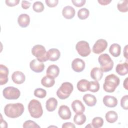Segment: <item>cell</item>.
I'll return each mask as SVG.
<instances>
[{"instance_id":"1","label":"cell","mask_w":128,"mask_h":128,"mask_svg":"<svg viewBox=\"0 0 128 128\" xmlns=\"http://www.w3.org/2000/svg\"><path fill=\"white\" fill-rule=\"evenodd\" d=\"M24 108L21 103L8 104L4 108V113L8 118H17L20 116L24 112Z\"/></svg>"},{"instance_id":"2","label":"cell","mask_w":128,"mask_h":128,"mask_svg":"<svg viewBox=\"0 0 128 128\" xmlns=\"http://www.w3.org/2000/svg\"><path fill=\"white\" fill-rule=\"evenodd\" d=\"M120 82V80L118 76L114 74H110L105 78L103 88L107 92H113L119 85Z\"/></svg>"},{"instance_id":"3","label":"cell","mask_w":128,"mask_h":128,"mask_svg":"<svg viewBox=\"0 0 128 128\" xmlns=\"http://www.w3.org/2000/svg\"><path fill=\"white\" fill-rule=\"evenodd\" d=\"M28 110L30 116L35 118H40L43 114L42 104L36 99H33L28 104Z\"/></svg>"},{"instance_id":"4","label":"cell","mask_w":128,"mask_h":128,"mask_svg":"<svg viewBox=\"0 0 128 128\" xmlns=\"http://www.w3.org/2000/svg\"><path fill=\"white\" fill-rule=\"evenodd\" d=\"M100 68L103 72H108L111 70L114 66V62L110 56L107 54H100L98 58Z\"/></svg>"},{"instance_id":"5","label":"cell","mask_w":128,"mask_h":128,"mask_svg":"<svg viewBox=\"0 0 128 128\" xmlns=\"http://www.w3.org/2000/svg\"><path fill=\"white\" fill-rule=\"evenodd\" d=\"M74 90L73 85L69 82H63L56 92V95L61 100L68 98Z\"/></svg>"},{"instance_id":"6","label":"cell","mask_w":128,"mask_h":128,"mask_svg":"<svg viewBox=\"0 0 128 128\" xmlns=\"http://www.w3.org/2000/svg\"><path fill=\"white\" fill-rule=\"evenodd\" d=\"M46 51L45 48L41 44H36L32 49V53L36 59L40 62H45L47 60Z\"/></svg>"},{"instance_id":"7","label":"cell","mask_w":128,"mask_h":128,"mask_svg":"<svg viewBox=\"0 0 128 128\" xmlns=\"http://www.w3.org/2000/svg\"><path fill=\"white\" fill-rule=\"evenodd\" d=\"M76 49L79 55L82 57L88 56L91 52L89 44L85 40L78 42L76 44Z\"/></svg>"},{"instance_id":"8","label":"cell","mask_w":128,"mask_h":128,"mask_svg":"<svg viewBox=\"0 0 128 128\" xmlns=\"http://www.w3.org/2000/svg\"><path fill=\"white\" fill-rule=\"evenodd\" d=\"M2 94L4 98L7 100H16L20 96V92L15 87L8 86L3 90Z\"/></svg>"},{"instance_id":"9","label":"cell","mask_w":128,"mask_h":128,"mask_svg":"<svg viewBox=\"0 0 128 128\" xmlns=\"http://www.w3.org/2000/svg\"><path fill=\"white\" fill-rule=\"evenodd\" d=\"M108 46V42L104 39H98L92 46V52L96 54H100L106 50Z\"/></svg>"},{"instance_id":"10","label":"cell","mask_w":128,"mask_h":128,"mask_svg":"<svg viewBox=\"0 0 128 128\" xmlns=\"http://www.w3.org/2000/svg\"><path fill=\"white\" fill-rule=\"evenodd\" d=\"M72 68L76 72H82L85 68V62L80 58H74L72 62Z\"/></svg>"},{"instance_id":"11","label":"cell","mask_w":128,"mask_h":128,"mask_svg":"<svg viewBox=\"0 0 128 128\" xmlns=\"http://www.w3.org/2000/svg\"><path fill=\"white\" fill-rule=\"evenodd\" d=\"M30 67L33 72L40 73L44 70V64L43 62H39L37 59H34L30 62Z\"/></svg>"},{"instance_id":"12","label":"cell","mask_w":128,"mask_h":128,"mask_svg":"<svg viewBox=\"0 0 128 128\" xmlns=\"http://www.w3.org/2000/svg\"><path fill=\"white\" fill-rule=\"evenodd\" d=\"M58 114L60 117L64 120L70 119L72 116L70 108L66 105H62L60 106L58 110Z\"/></svg>"},{"instance_id":"13","label":"cell","mask_w":128,"mask_h":128,"mask_svg":"<svg viewBox=\"0 0 128 128\" xmlns=\"http://www.w3.org/2000/svg\"><path fill=\"white\" fill-rule=\"evenodd\" d=\"M71 106L76 114H82L85 110V106L82 102L78 100H74L71 104Z\"/></svg>"},{"instance_id":"14","label":"cell","mask_w":128,"mask_h":128,"mask_svg":"<svg viewBox=\"0 0 128 128\" xmlns=\"http://www.w3.org/2000/svg\"><path fill=\"white\" fill-rule=\"evenodd\" d=\"M8 68L3 64L0 65V84H5L8 82Z\"/></svg>"},{"instance_id":"15","label":"cell","mask_w":128,"mask_h":128,"mask_svg":"<svg viewBox=\"0 0 128 128\" xmlns=\"http://www.w3.org/2000/svg\"><path fill=\"white\" fill-rule=\"evenodd\" d=\"M60 52L57 48H50L46 52V57L48 60L54 62L59 59Z\"/></svg>"},{"instance_id":"16","label":"cell","mask_w":128,"mask_h":128,"mask_svg":"<svg viewBox=\"0 0 128 128\" xmlns=\"http://www.w3.org/2000/svg\"><path fill=\"white\" fill-rule=\"evenodd\" d=\"M104 104L108 108H114L118 104V100L112 96H105L102 99Z\"/></svg>"},{"instance_id":"17","label":"cell","mask_w":128,"mask_h":128,"mask_svg":"<svg viewBox=\"0 0 128 128\" xmlns=\"http://www.w3.org/2000/svg\"><path fill=\"white\" fill-rule=\"evenodd\" d=\"M12 79L15 84H20L24 82L25 81L26 76L22 72L20 71H16L12 74Z\"/></svg>"},{"instance_id":"18","label":"cell","mask_w":128,"mask_h":128,"mask_svg":"<svg viewBox=\"0 0 128 128\" xmlns=\"http://www.w3.org/2000/svg\"><path fill=\"white\" fill-rule=\"evenodd\" d=\"M75 10L73 7L70 6H64L62 10V14L66 19H72L75 15Z\"/></svg>"},{"instance_id":"19","label":"cell","mask_w":128,"mask_h":128,"mask_svg":"<svg viewBox=\"0 0 128 128\" xmlns=\"http://www.w3.org/2000/svg\"><path fill=\"white\" fill-rule=\"evenodd\" d=\"M18 25L22 28L27 27L30 22V18L29 16L26 14H20L18 18Z\"/></svg>"},{"instance_id":"20","label":"cell","mask_w":128,"mask_h":128,"mask_svg":"<svg viewBox=\"0 0 128 128\" xmlns=\"http://www.w3.org/2000/svg\"><path fill=\"white\" fill-rule=\"evenodd\" d=\"M46 75L53 78L58 77L60 73V69L58 66L56 64H52L48 66L46 70Z\"/></svg>"},{"instance_id":"21","label":"cell","mask_w":128,"mask_h":128,"mask_svg":"<svg viewBox=\"0 0 128 128\" xmlns=\"http://www.w3.org/2000/svg\"><path fill=\"white\" fill-rule=\"evenodd\" d=\"M103 71L98 67L94 68L90 71V76L95 80H100L103 76Z\"/></svg>"},{"instance_id":"22","label":"cell","mask_w":128,"mask_h":128,"mask_svg":"<svg viewBox=\"0 0 128 128\" xmlns=\"http://www.w3.org/2000/svg\"><path fill=\"white\" fill-rule=\"evenodd\" d=\"M83 100L88 106H93L96 103V98L94 95L90 94H85L82 97Z\"/></svg>"},{"instance_id":"23","label":"cell","mask_w":128,"mask_h":128,"mask_svg":"<svg viewBox=\"0 0 128 128\" xmlns=\"http://www.w3.org/2000/svg\"><path fill=\"white\" fill-rule=\"evenodd\" d=\"M58 106V101L54 98H50L46 102V109L48 112L54 111Z\"/></svg>"},{"instance_id":"24","label":"cell","mask_w":128,"mask_h":128,"mask_svg":"<svg viewBox=\"0 0 128 128\" xmlns=\"http://www.w3.org/2000/svg\"><path fill=\"white\" fill-rule=\"evenodd\" d=\"M116 70L118 74L120 76L126 75L128 72V64L126 62L118 64L116 68Z\"/></svg>"},{"instance_id":"25","label":"cell","mask_w":128,"mask_h":128,"mask_svg":"<svg viewBox=\"0 0 128 128\" xmlns=\"http://www.w3.org/2000/svg\"><path fill=\"white\" fill-rule=\"evenodd\" d=\"M41 84L43 86L46 88H50L55 84L54 78L46 75L42 78L41 80Z\"/></svg>"},{"instance_id":"26","label":"cell","mask_w":128,"mask_h":128,"mask_svg":"<svg viewBox=\"0 0 128 128\" xmlns=\"http://www.w3.org/2000/svg\"><path fill=\"white\" fill-rule=\"evenodd\" d=\"M110 53L114 57H118L121 52V47L118 44H112L109 48Z\"/></svg>"},{"instance_id":"27","label":"cell","mask_w":128,"mask_h":128,"mask_svg":"<svg viewBox=\"0 0 128 128\" xmlns=\"http://www.w3.org/2000/svg\"><path fill=\"white\" fill-rule=\"evenodd\" d=\"M106 120L109 123L115 122L118 118V114L114 110H110L106 114L105 116Z\"/></svg>"},{"instance_id":"28","label":"cell","mask_w":128,"mask_h":128,"mask_svg":"<svg viewBox=\"0 0 128 128\" xmlns=\"http://www.w3.org/2000/svg\"><path fill=\"white\" fill-rule=\"evenodd\" d=\"M89 82L86 79H82L79 80L76 84L78 90L80 92H85L88 90Z\"/></svg>"},{"instance_id":"29","label":"cell","mask_w":128,"mask_h":128,"mask_svg":"<svg viewBox=\"0 0 128 128\" xmlns=\"http://www.w3.org/2000/svg\"><path fill=\"white\" fill-rule=\"evenodd\" d=\"M86 115L84 114H76L74 117V122L77 125H82L86 121Z\"/></svg>"},{"instance_id":"30","label":"cell","mask_w":128,"mask_h":128,"mask_svg":"<svg viewBox=\"0 0 128 128\" xmlns=\"http://www.w3.org/2000/svg\"><path fill=\"white\" fill-rule=\"evenodd\" d=\"M128 0H120L118 2L117 4V8L118 10L122 12H126L128 10Z\"/></svg>"},{"instance_id":"31","label":"cell","mask_w":128,"mask_h":128,"mask_svg":"<svg viewBox=\"0 0 128 128\" xmlns=\"http://www.w3.org/2000/svg\"><path fill=\"white\" fill-rule=\"evenodd\" d=\"M90 14V11L86 8H82L78 12V16L80 20L87 18Z\"/></svg>"},{"instance_id":"32","label":"cell","mask_w":128,"mask_h":128,"mask_svg":"<svg viewBox=\"0 0 128 128\" xmlns=\"http://www.w3.org/2000/svg\"><path fill=\"white\" fill-rule=\"evenodd\" d=\"M100 89V84L98 81H90L89 82L88 90L92 92H97Z\"/></svg>"},{"instance_id":"33","label":"cell","mask_w":128,"mask_h":128,"mask_svg":"<svg viewBox=\"0 0 128 128\" xmlns=\"http://www.w3.org/2000/svg\"><path fill=\"white\" fill-rule=\"evenodd\" d=\"M91 124L93 128H101L104 124L103 118L99 116L95 117L92 119Z\"/></svg>"},{"instance_id":"34","label":"cell","mask_w":128,"mask_h":128,"mask_svg":"<svg viewBox=\"0 0 128 128\" xmlns=\"http://www.w3.org/2000/svg\"><path fill=\"white\" fill-rule=\"evenodd\" d=\"M33 10L36 12H41L44 8V4L40 1H36L34 2L32 5Z\"/></svg>"},{"instance_id":"35","label":"cell","mask_w":128,"mask_h":128,"mask_svg":"<svg viewBox=\"0 0 128 128\" xmlns=\"http://www.w3.org/2000/svg\"><path fill=\"white\" fill-rule=\"evenodd\" d=\"M34 95L37 98H42L46 97V91L42 88H37L34 91Z\"/></svg>"},{"instance_id":"36","label":"cell","mask_w":128,"mask_h":128,"mask_svg":"<svg viewBox=\"0 0 128 128\" xmlns=\"http://www.w3.org/2000/svg\"><path fill=\"white\" fill-rule=\"evenodd\" d=\"M23 128H40V126H38L36 122L32 120H28L26 121L22 126Z\"/></svg>"},{"instance_id":"37","label":"cell","mask_w":128,"mask_h":128,"mask_svg":"<svg viewBox=\"0 0 128 128\" xmlns=\"http://www.w3.org/2000/svg\"><path fill=\"white\" fill-rule=\"evenodd\" d=\"M128 95L126 94L123 96L120 100V106L124 110H127L128 109Z\"/></svg>"},{"instance_id":"38","label":"cell","mask_w":128,"mask_h":128,"mask_svg":"<svg viewBox=\"0 0 128 128\" xmlns=\"http://www.w3.org/2000/svg\"><path fill=\"white\" fill-rule=\"evenodd\" d=\"M72 2L73 4L76 7H81L84 5L86 0H72Z\"/></svg>"},{"instance_id":"39","label":"cell","mask_w":128,"mask_h":128,"mask_svg":"<svg viewBox=\"0 0 128 128\" xmlns=\"http://www.w3.org/2000/svg\"><path fill=\"white\" fill-rule=\"evenodd\" d=\"M45 2L46 5L50 8L56 6L58 2V0H46Z\"/></svg>"},{"instance_id":"40","label":"cell","mask_w":128,"mask_h":128,"mask_svg":"<svg viewBox=\"0 0 128 128\" xmlns=\"http://www.w3.org/2000/svg\"><path fill=\"white\" fill-rule=\"evenodd\" d=\"M19 0H6L5 2L6 6H14L18 4Z\"/></svg>"},{"instance_id":"41","label":"cell","mask_w":128,"mask_h":128,"mask_svg":"<svg viewBox=\"0 0 128 128\" xmlns=\"http://www.w3.org/2000/svg\"><path fill=\"white\" fill-rule=\"evenodd\" d=\"M31 5L30 2L26 0H22V8L26 10L28 9Z\"/></svg>"},{"instance_id":"42","label":"cell","mask_w":128,"mask_h":128,"mask_svg":"<svg viewBox=\"0 0 128 128\" xmlns=\"http://www.w3.org/2000/svg\"><path fill=\"white\" fill-rule=\"evenodd\" d=\"M62 128H75L76 126L75 125L72 124V122H65L64 124H63L62 125Z\"/></svg>"},{"instance_id":"43","label":"cell","mask_w":128,"mask_h":128,"mask_svg":"<svg viewBox=\"0 0 128 128\" xmlns=\"http://www.w3.org/2000/svg\"><path fill=\"white\" fill-rule=\"evenodd\" d=\"M98 2L102 6H106L110 2H111L112 0H98Z\"/></svg>"},{"instance_id":"44","label":"cell","mask_w":128,"mask_h":128,"mask_svg":"<svg viewBox=\"0 0 128 128\" xmlns=\"http://www.w3.org/2000/svg\"><path fill=\"white\" fill-rule=\"evenodd\" d=\"M4 124L5 126V128H7L8 127V124L4 120H2V115L1 114V120H0V126L2 127V125Z\"/></svg>"},{"instance_id":"45","label":"cell","mask_w":128,"mask_h":128,"mask_svg":"<svg viewBox=\"0 0 128 128\" xmlns=\"http://www.w3.org/2000/svg\"><path fill=\"white\" fill-rule=\"evenodd\" d=\"M128 78H126L124 82V84H123V86H124V88L126 90H128Z\"/></svg>"},{"instance_id":"46","label":"cell","mask_w":128,"mask_h":128,"mask_svg":"<svg viewBox=\"0 0 128 128\" xmlns=\"http://www.w3.org/2000/svg\"><path fill=\"white\" fill-rule=\"evenodd\" d=\"M127 47H128V46H126L125 48H124V57L127 59L128 58V49H127Z\"/></svg>"},{"instance_id":"47","label":"cell","mask_w":128,"mask_h":128,"mask_svg":"<svg viewBox=\"0 0 128 128\" xmlns=\"http://www.w3.org/2000/svg\"><path fill=\"white\" fill-rule=\"evenodd\" d=\"M87 127H88V128H92V126L91 124H89L88 125H87L86 126V128H87Z\"/></svg>"}]
</instances>
